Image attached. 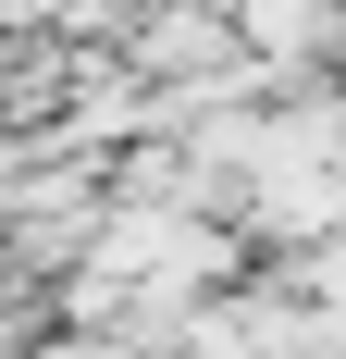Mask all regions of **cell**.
<instances>
[{
    "label": "cell",
    "instance_id": "cell-1",
    "mask_svg": "<svg viewBox=\"0 0 346 359\" xmlns=\"http://www.w3.org/2000/svg\"><path fill=\"white\" fill-rule=\"evenodd\" d=\"M235 13V50L272 87H310L321 62H346V0H223Z\"/></svg>",
    "mask_w": 346,
    "mask_h": 359
},
{
    "label": "cell",
    "instance_id": "cell-2",
    "mask_svg": "<svg viewBox=\"0 0 346 359\" xmlns=\"http://www.w3.org/2000/svg\"><path fill=\"white\" fill-rule=\"evenodd\" d=\"M223 62H235V13H223V0H161L148 37H137V74H173V100L210 87Z\"/></svg>",
    "mask_w": 346,
    "mask_h": 359
},
{
    "label": "cell",
    "instance_id": "cell-3",
    "mask_svg": "<svg viewBox=\"0 0 346 359\" xmlns=\"http://www.w3.org/2000/svg\"><path fill=\"white\" fill-rule=\"evenodd\" d=\"M50 359H124V347H50Z\"/></svg>",
    "mask_w": 346,
    "mask_h": 359
}]
</instances>
